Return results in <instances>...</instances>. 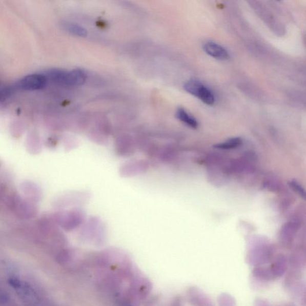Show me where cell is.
I'll return each instance as SVG.
<instances>
[{
    "label": "cell",
    "instance_id": "6da1fadb",
    "mask_svg": "<svg viewBox=\"0 0 306 306\" xmlns=\"http://www.w3.org/2000/svg\"><path fill=\"white\" fill-rule=\"evenodd\" d=\"M183 87L187 92L197 97L205 104L212 106L214 104L215 99L214 93L200 81L190 80L186 83Z\"/></svg>",
    "mask_w": 306,
    "mask_h": 306
},
{
    "label": "cell",
    "instance_id": "7a4b0ae2",
    "mask_svg": "<svg viewBox=\"0 0 306 306\" xmlns=\"http://www.w3.org/2000/svg\"><path fill=\"white\" fill-rule=\"evenodd\" d=\"M48 78L42 74H32L21 79L17 82L15 87L25 91H35L46 87Z\"/></svg>",
    "mask_w": 306,
    "mask_h": 306
},
{
    "label": "cell",
    "instance_id": "3957f363",
    "mask_svg": "<svg viewBox=\"0 0 306 306\" xmlns=\"http://www.w3.org/2000/svg\"><path fill=\"white\" fill-rule=\"evenodd\" d=\"M87 79L85 72L80 69L64 71L62 85L76 86L84 85Z\"/></svg>",
    "mask_w": 306,
    "mask_h": 306
},
{
    "label": "cell",
    "instance_id": "277c9868",
    "mask_svg": "<svg viewBox=\"0 0 306 306\" xmlns=\"http://www.w3.org/2000/svg\"><path fill=\"white\" fill-rule=\"evenodd\" d=\"M203 49L208 55L214 58L225 60L229 58V55L227 50L217 43L209 42L205 43Z\"/></svg>",
    "mask_w": 306,
    "mask_h": 306
},
{
    "label": "cell",
    "instance_id": "5b68a950",
    "mask_svg": "<svg viewBox=\"0 0 306 306\" xmlns=\"http://www.w3.org/2000/svg\"><path fill=\"white\" fill-rule=\"evenodd\" d=\"M176 116L179 120L188 125L190 128L197 129L198 125H199L195 118L190 116L188 113L186 112L185 110L181 109V108L178 109L176 111Z\"/></svg>",
    "mask_w": 306,
    "mask_h": 306
},
{
    "label": "cell",
    "instance_id": "8992f818",
    "mask_svg": "<svg viewBox=\"0 0 306 306\" xmlns=\"http://www.w3.org/2000/svg\"><path fill=\"white\" fill-rule=\"evenodd\" d=\"M242 144V139L240 138H233L227 140L226 141L218 144L214 146L215 148L221 150H229L236 148Z\"/></svg>",
    "mask_w": 306,
    "mask_h": 306
},
{
    "label": "cell",
    "instance_id": "52a82bcc",
    "mask_svg": "<svg viewBox=\"0 0 306 306\" xmlns=\"http://www.w3.org/2000/svg\"><path fill=\"white\" fill-rule=\"evenodd\" d=\"M66 30L72 34L78 36V37H85L88 35L87 31L84 28L76 24H68Z\"/></svg>",
    "mask_w": 306,
    "mask_h": 306
},
{
    "label": "cell",
    "instance_id": "ba28073f",
    "mask_svg": "<svg viewBox=\"0 0 306 306\" xmlns=\"http://www.w3.org/2000/svg\"><path fill=\"white\" fill-rule=\"evenodd\" d=\"M282 183L275 178H271L266 180L264 183L266 188L272 192H278L281 188Z\"/></svg>",
    "mask_w": 306,
    "mask_h": 306
},
{
    "label": "cell",
    "instance_id": "9c48e42d",
    "mask_svg": "<svg viewBox=\"0 0 306 306\" xmlns=\"http://www.w3.org/2000/svg\"><path fill=\"white\" fill-rule=\"evenodd\" d=\"M289 185H290V187H291V188H292L293 190L295 192L297 193L298 194H299V195L301 197H303V199H305V191H304V189L303 188V187H302L301 186V185H300L299 183H298V182H297L296 181H291V182H290Z\"/></svg>",
    "mask_w": 306,
    "mask_h": 306
},
{
    "label": "cell",
    "instance_id": "30bf717a",
    "mask_svg": "<svg viewBox=\"0 0 306 306\" xmlns=\"http://www.w3.org/2000/svg\"><path fill=\"white\" fill-rule=\"evenodd\" d=\"M12 93V90L9 87L0 84V101H5L9 98Z\"/></svg>",
    "mask_w": 306,
    "mask_h": 306
},
{
    "label": "cell",
    "instance_id": "8fae6325",
    "mask_svg": "<svg viewBox=\"0 0 306 306\" xmlns=\"http://www.w3.org/2000/svg\"><path fill=\"white\" fill-rule=\"evenodd\" d=\"M118 306H133L130 304H129L128 303H124V302H123V303H120L119 304H118Z\"/></svg>",
    "mask_w": 306,
    "mask_h": 306
}]
</instances>
